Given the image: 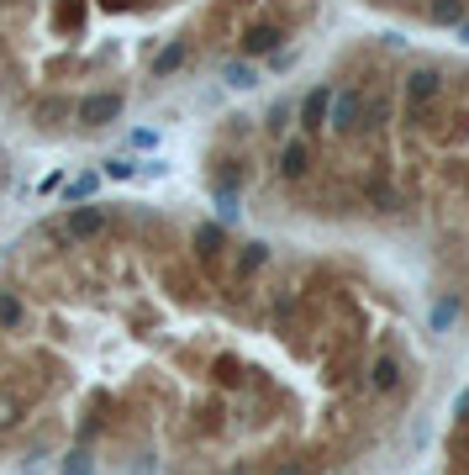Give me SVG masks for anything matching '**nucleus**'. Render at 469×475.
Segmentation results:
<instances>
[{"label": "nucleus", "mask_w": 469, "mask_h": 475, "mask_svg": "<svg viewBox=\"0 0 469 475\" xmlns=\"http://www.w3.org/2000/svg\"><path fill=\"white\" fill-rule=\"evenodd\" d=\"M401 385H407L401 354H375V359L364 365V391H370V396H396Z\"/></svg>", "instance_id": "1"}, {"label": "nucleus", "mask_w": 469, "mask_h": 475, "mask_svg": "<svg viewBox=\"0 0 469 475\" xmlns=\"http://www.w3.org/2000/svg\"><path fill=\"white\" fill-rule=\"evenodd\" d=\"M327 111H333V85H316V90L306 95V106H301V127H306V132H322V127H327Z\"/></svg>", "instance_id": "5"}, {"label": "nucleus", "mask_w": 469, "mask_h": 475, "mask_svg": "<svg viewBox=\"0 0 469 475\" xmlns=\"http://www.w3.org/2000/svg\"><path fill=\"white\" fill-rule=\"evenodd\" d=\"M185 59H190V43H185V37H174V43L154 59V74H158V80H169V74H180V69H185Z\"/></svg>", "instance_id": "6"}, {"label": "nucleus", "mask_w": 469, "mask_h": 475, "mask_svg": "<svg viewBox=\"0 0 469 475\" xmlns=\"http://www.w3.org/2000/svg\"><path fill=\"white\" fill-rule=\"evenodd\" d=\"M122 117V95L117 90H100V95H85L80 106H74V127H85V132H95V127L117 122Z\"/></svg>", "instance_id": "2"}, {"label": "nucleus", "mask_w": 469, "mask_h": 475, "mask_svg": "<svg viewBox=\"0 0 469 475\" xmlns=\"http://www.w3.org/2000/svg\"><path fill=\"white\" fill-rule=\"evenodd\" d=\"M285 43V27H275V22H258V27H243V53H275Z\"/></svg>", "instance_id": "4"}, {"label": "nucleus", "mask_w": 469, "mask_h": 475, "mask_svg": "<svg viewBox=\"0 0 469 475\" xmlns=\"http://www.w3.org/2000/svg\"><path fill=\"white\" fill-rule=\"evenodd\" d=\"M280 175L285 180H306V175H312V143H306V138H295V143L280 148Z\"/></svg>", "instance_id": "3"}, {"label": "nucleus", "mask_w": 469, "mask_h": 475, "mask_svg": "<svg viewBox=\"0 0 469 475\" xmlns=\"http://www.w3.org/2000/svg\"><path fill=\"white\" fill-rule=\"evenodd\" d=\"M469 0H422V16L427 22H464Z\"/></svg>", "instance_id": "7"}]
</instances>
